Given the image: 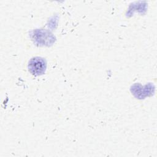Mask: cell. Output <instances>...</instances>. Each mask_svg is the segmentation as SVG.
<instances>
[{
    "mask_svg": "<svg viewBox=\"0 0 157 157\" xmlns=\"http://www.w3.org/2000/svg\"><path fill=\"white\" fill-rule=\"evenodd\" d=\"M29 72L34 75H40L45 73L47 69V62L43 58L36 56L32 58L28 62Z\"/></svg>",
    "mask_w": 157,
    "mask_h": 157,
    "instance_id": "obj_1",
    "label": "cell"
}]
</instances>
